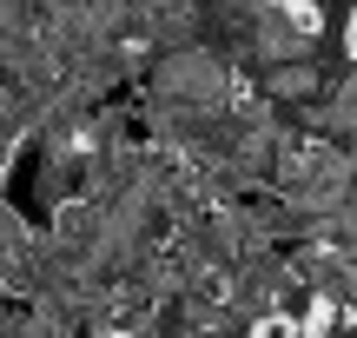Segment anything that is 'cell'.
<instances>
[{
	"mask_svg": "<svg viewBox=\"0 0 357 338\" xmlns=\"http://www.w3.org/2000/svg\"><path fill=\"white\" fill-rule=\"evenodd\" d=\"M344 53L357 60V7H351V20H344Z\"/></svg>",
	"mask_w": 357,
	"mask_h": 338,
	"instance_id": "cell-1",
	"label": "cell"
}]
</instances>
